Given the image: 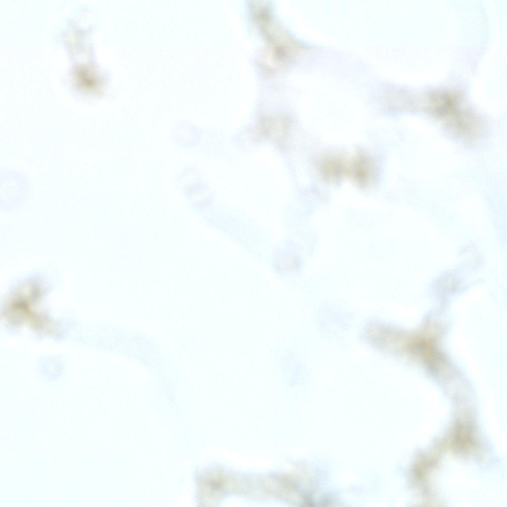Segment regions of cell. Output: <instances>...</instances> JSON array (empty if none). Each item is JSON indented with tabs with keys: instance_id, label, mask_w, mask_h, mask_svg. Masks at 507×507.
<instances>
[{
	"instance_id": "3",
	"label": "cell",
	"mask_w": 507,
	"mask_h": 507,
	"mask_svg": "<svg viewBox=\"0 0 507 507\" xmlns=\"http://www.w3.org/2000/svg\"><path fill=\"white\" fill-rule=\"evenodd\" d=\"M299 264L298 258L293 255H285L280 258L278 265L283 269L294 268Z\"/></svg>"
},
{
	"instance_id": "1",
	"label": "cell",
	"mask_w": 507,
	"mask_h": 507,
	"mask_svg": "<svg viewBox=\"0 0 507 507\" xmlns=\"http://www.w3.org/2000/svg\"><path fill=\"white\" fill-rule=\"evenodd\" d=\"M344 160L341 156L324 157L319 160L318 168L327 180H338L344 176H348L349 163Z\"/></svg>"
},
{
	"instance_id": "2",
	"label": "cell",
	"mask_w": 507,
	"mask_h": 507,
	"mask_svg": "<svg viewBox=\"0 0 507 507\" xmlns=\"http://www.w3.org/2000/svg\"><path fill=\"white\" fill-rule=\"evenodd\" d=\"M369 160L362 155H358L351 162L349 176L358 185L364 187L371 181L372 169Z\"/></svg>"
}]
</instances>
